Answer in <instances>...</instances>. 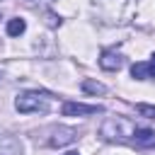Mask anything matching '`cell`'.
I'll return each instance as SVG.
<instances>
[{
    "mask_svg": "<svg viewBox=\"0 0 155 155\" xmlns=\"http://www.w3.org/2000/svg\"><path fill=\"white\" fill-rule=\"evenodd\" d=\"M0 155H22L19 140L10 133H0Z\"/></svg>",
    "mask_w": 155,
    "mask_h": 155,
    "instance_id": "cell-7",
    "label": "cell"
},
{
    "mask_svg": "<svg viewBox=\"0 0 155 155\" xmlns=\"http://www.w3.org/2000/svg\"><path fill=\"white\" fill-rule=\"evenodd\" d=\"M75 138H78V131H75V128H68V126H56V128H51L48 145H51V148H63V145L73 143Z\"/></svg>",
    "mask_w": 155,
    "mask_h": 155,
    "instance_id": "cell-3",
    "label": "cell"
},
{
    "mask_svg": "<svg viewBox=\"0 0 155 155\" xmlns=\"http://www.w3.org/2000/svg\"><path fill=\"white\" fill-rule=\"evenodd\" d=\"M136 111H138L140 116L155 119V104H136Z\"/></svg>",
    "mask_w": 155,
    "mask_h": 155,
    "instance_id": "cell-11",
    "label": "cell"
},
{
    "mask_svg": "<svg viewBox=\"0 0 155 155\" xmlns=\"http://www.w3.org/2000/svg\"><path fill=\"white\" fill-rule=\"evenodd\" d=\"M63 116H87V114H99V104H80V102H65L63 104Z\"/></svg>",
    "mask_w": 155,
    "mask_h": 155,
    "instance_id": "cell-4",
    "label": "cell"
},
{
    "mask_svg": "<svg viewBox=\"0 0 155 155\" xmlns=\"http://www.w3.org/2000/svg\"><path fill=\"white\" fill-rule=\"evenodd\" d=\"M68 155H78V153H68Z\"/></svg>",
    "mask_w": 155,
    "mask_h": 155,
    "instance_id": "cell-12",
    "label": "cell"
},
{
    "mask_svg": "<svg viewBox=\"0 0 155 155\" xmlns=\"http://www.w3.org/2000/svg\"><path fill=\"white\" fill-rule=\"evenodd\" d=\"M131 75L136 80H145V78H155V53L148 63H133L131 65Z\"/></svg>",
    "mask_w": 155,
    "mask_h": 155,
    "instance_id": "cell-6",
    "label": "cell"
},
{
    "mask_svg": "<svg viewBox=\"0 0 155 155\" xmlns=\"http://www.w3.org/2000/svg\"><path fill=\"white\" fill-rule=\"evenodd\" d=\"M24 29H27V22H24L22 17H15V19L7 22V34H10V36H19V34H24Z\"/></svg>",
    "mask_w": 155,
    "mask_h": 155,
    "instance_id": "cell-9",
    "label": "cell"
},
{
    "mask_svg": "<svg viewBox=\"0 0 155 155\" xmlns=\"http://www.w3.org/2000/svg\"><path fill=\"white\" fill-rule=\"evenodd\" d=\"M99 133H102L104 140L126 143V140L133 138V133H136V124H133L131 119H126V116H109V119H104Z\"/></svg>",
    "mask_w": 155,
    "mask_h": 155,
    "instance_id": "cell-1",
    "label": "cell"
},
{
    "mask_svg": "<svg viewBox=\"0 0 155 155\" xmlns=\"http://www.w3.org/2000/svg\"><path fill=\"white\" fill-rule=\"evenodd\" d=\"M133 140H136L138 148H153L155 145V131H150V128H136Z\"/></svg>",
    "mask_w": 155,
    "mask_h": 155,
    "instance_id": "cell-8",
    "label": "cell"
},
{
    "mask_svg": "<svg viewBox=\"0 0 155 155\" xmlns=\"http://www.w3.org/2000/svg\"><path fill=\"white\" fill-rule=\"evenodd\" d=\"M51 104V99L44 92H22L15 99V107L19 114H34V111H46Z\"/></svg>",
    "mask_w": 155,
    "mask_h": 155,
    "instance_id": "cell-2",
    "label": "cell"
},
{
    "mask_svg": "<svg viewBox=\"0 0 155 155\" xmlns=\"http://www.w3.org/2000/svg\"><path fill=\"white\" fill-rule=\"evenodd\" d=\"M99 65H102L104 70H119V68L124 65V58H121L119 51H114V48H104L102 56H99Z\"/></svg>",
    "mask_w": 155,
    "mask_h": 155,
    "instance_id": "cell-5",
    "label": "cell"
},
{
    "mask_svg": "<svg viewBox=\"0 0 155 155\" xmlns=\"http://www.w3.org/2000/svg\"><path fill=\"white\" fill-rule=\"evenodd\" d=\"M82 90L87 92V94H104L107 92V87L102 85V82H97V80H82Z\"/></svg>",
    "mask_w": 155,
    "mask_h": 155,
    "instance_id": "cell-10",
    "label": "cell"
}]
</instances>
